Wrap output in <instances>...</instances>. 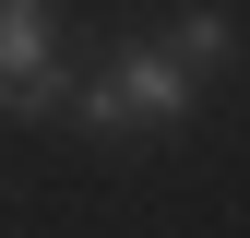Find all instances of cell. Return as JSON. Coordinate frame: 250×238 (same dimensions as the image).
Instances as JSON below:
<instances>
[{
  "mask_svg": "<svg viewBox=\"0 0 250 238\" xmlns=\"http://www.w3.org/2000/svg\"><path fill=\"white\" fill-rule=\"evenodd\" d=\"M72 83H60V12L48 0H0V107L48 119Z\"/></svg>",
  "mask_w": 250,
  "mask_h": 238,
  "instance_id": "cell-2",
  "label": "cell"
},
{
  "mask_svg": "<svg viewBox=\"0 0 250 238\" xmlns=\"http://www.w3.org/2000/svg\"><path fill=\"white\" fill-rule=\"evenodd\" d=\"M191 96H203L191 60L167 36H131V48H107V72H83L60 107H72L83 131H143V119H191Z\"/></svg>",
  "mask_w": 250,
  "mask_h": 238,
  "instance_id": "cell-1",
  "label": "cell"
},
{
  "mask_svg": "<svg viewBox=\"0 0 250 238\" xmlns=\"http://www.w3.org/2000/svg\"><path fill=\"white\" fill-rule=\"evenodd\" d=\"M167 48L191 60V83H203V72H227V60H238V12H191V24H179Z\"/></svg>",
  "mask_w": 250,
  "mask_h": 238,
  "instance_id": "cell-3",
  "label": "cell"
}]
</instances>
